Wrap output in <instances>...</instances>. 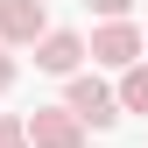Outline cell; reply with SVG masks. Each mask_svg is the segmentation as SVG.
Segmentation results:
<instances>
[{
  "mask_svg": "<svg viewBox=\"0 0 148 148\" xmlns=\"http://www.w3.org/2000/svg\"><path fill=\"white\" fill-rule=\"evenodd\" d=\"M64 106H71L85 127H113V120H120V92H106L99 78H78V71H71V92H64Z\"/></svg>",
  "mask_w": 148,
  "mask_h": 148,
  "instance_id": "6da1fadb",
  "label": "cell"
},
{
  "mask_svg": "<svg viewBox=\"0 0 148 148\" xmlns=\"http://www.w3.org/2000/svg\"><path fill=\"white\" fill-rule=\"evenodd\" d=\"M141 49H148V35H141L134 21H127V14H120V21H106L99 35H92V57H99V64H113V71L141 64Z\"/></svg>",
  "mask_w": 148,
  "mask_h": 148,
  "instance_id": "7a4b0ae2",
  "label": "cell"
},
{
  "mask_svg": "<svg viewBox=\"0 0 148 148\" xmlns=\"http://www.w3.org/2000/svg\"><path fill=\"white\" fill-rule=\"evenodd\" d=\"M28 141L35 148H78L85 141V120L71 113V106H35L28 113Z\"/></svg>",
  "mask_w": 148,
  "mask_h": 148,
  "instance_id": "3957f363",
  "label": "cell"
},
{
  "mask_svg": "<svg viewBox=\"0 0 148 148\" xmlns=\"http://www.w3.org/2000/svg\"><path fill=\"white\" fill-rule=\"evenodd\" d=\"M49 35V14H42V0H0V42L7 49H21V42H42Z\"/></svg>",
  "mask_w": 148,
  "mask_h": 148,
  "instance_id": "277c9868",
  "label": "cell"
},
{
  "mask_svg": "<svg viewBox=\"0 0 148 148\" xmlns=\"http://www.w3.org/2000/svg\"><path fill=\"white\" fill-rule=\"evenodd\" d=\"M78 57H85V42H78L71 28H49L42 42H35V71H49V78H71Z\"/></svg>",
  "mask_w": 148,
  "mask_h": 148,
  "instance_id": "5b68a950",
  "label": "cell"
},
{
  "mask_svg": "<svg viewBox=\"0 0 148 148\" xmlns=\"http://www.w3.org/2000/svg\"><path fill=\"white\" fill-rule=\"evenodd\" d=\"M120 106L127 113H148V64H127L120 71Z\"/></svg>",
  "mask_w": 148,
  "mask_h": 148,
  "instance_id": "8992f818",
  "label": "cell"
},
{
  "mask_svg": "<svg viewBox=\"0 0 148 148\" xmlns=\"http://www.w3.org/2000/svg\"><path fill=\"white\" fill-rule=\"evenodd\" d=\"M0 148H35L28 141V120H7V113H0Z\"/></svg>",
  "mask_w": 148,
  "mask_h": 148,
  "instance_id": "52a82bcc",
  "label": "cell"
},
{
  "mask_svg": "<svg viewBox=\"0 0 148 148\" xmlns=\"http://www.w3.org/2000/svg\"><path fill=\"white\" fill-rule=\"evenodd\" d=\"M85 7H92V14H106V21H120V14L134 7V0H85Z\"/></svg>",
  "mask_w": 148,
  "mask_h": 148,
  "instance_id": "ba28073f",
  "label": "cell"
},
{
  "mask_svg": "<svg viewBox=\"0 0 148 148\" xmlns=\"http://www.w3.org/2000/svg\"><path fill=\"white\" fill-rule=\"evenodd\" d=\"M14 78H21V71H14V57H7V49H0V92H7Z\"/></svg>",
  "mask_w": 148,
  "mask_h": 148,
  "instance_id": "9c48e42d",
  "label": "cell"
}]
</instances>
